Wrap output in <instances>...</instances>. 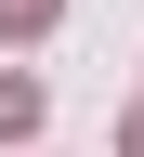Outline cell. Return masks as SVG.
Here are the masks:
<instances>
[{"label":"cell","instance_id":"6da1fadb","mask_svg":"<svg viewBox=\"0 0 144 157\" xmlns=\"http://www.w3.org/2000/svg\"><path fill=\"white\" fill-rule=\"evenodd\" d=\"M39 131V78H0V144H26Z\"/></svg>","mask_w":144,"mask_h":157},{"label":"cell","instance_id":"7a4b0ae2","mask_svg":"<svg viewBox=\"0 0 144 157\" xmlns=\"http://www.w3.org/2000/svg\"><path fill=\"white\" fill-rule=\"evenodd\" d=\"M53 13H66V0H0V39H39Z\"/></svg>","mask_w":144,"mask_h":157},{"label":"cell","instance_id":"3957f363","mask_svg":"<svg viewBox=\"0 0 144 157\" xmlns=\"http://www.w3.org/2000/svg\"><path fill=\"white\" fill-rule=\"evenodd\" d=\"M118 144H131V157H144V105H131V131H118Z\"/></svg>","mask_w":144,"mask_h":157}]
</instances>
